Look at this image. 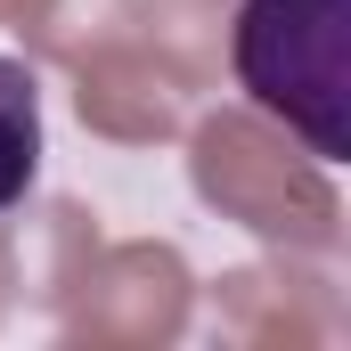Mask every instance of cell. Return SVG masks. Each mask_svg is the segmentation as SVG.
Masks as SVG:
<instances>
[{"mask_svg":"<svg viewBox=\"0 0 351 351\" xmlns=\"http://www.w3.org/2000/svg\"><path fill=\"white\" fill-rule=\"evenodd\" d=\"M188 188L254 229L269 254H311L327 262L343 245V196L335 164H319L286 123H269L262 106H213L188 123Z\"/></svg>","mask_w":351,"mask_h":351,"instance_id":"obj_1","label":"cell"},{"mask_svg":"<svg viewBox=\"0 0 351 351\" xmlns=\"http://www.w3.org/2000/svg\"><path fill=\"white\" fill-rule=\"evenodd\" d=\"M49 311L90 351H172L196 319V269L164 237H98V213H49Z\"/></svg>","mask_w":351,"mask_h":351,"instance_id":"obj_2","label":"cell"},{"mask_svg":"<svg viewBox=\"0 0 351 351\" xmlns=\"http://www.w3.org/2000/svg\"><path fill=\"white\" fill-rule=\"evenodd\" d=\"M229 74L245 90V106L286 123L319 164L351 156V0L229 8Z\"/></svg>","mask_w":351,"mask_h":351,"instance_id":"obj_3","label":"cell"},{"mask_svg":"<svg viewBox=\"0 0 351 351\" xmlns=\"http://www.w3.org/2000/svg\"><path fill=\"white\" fill-rule=\"evenodd\" d=\"M213 327L245 351H319L343 335V294L327 269H311V254H269V262L221 269Z\"/></svg>","mask_w":351,"mask_h":351,"instance_id":"obj_4","label":"cell"},{"mask_svg":"<svg viewBox=\"0 0 351 351\" xmlns=\"http://www.w3.org/2000/svg\"><path fill=\"white\" fill-rule=\"evenodd\" d=\"M66 74H74V114H82V131L114 139V147H164V139L188 131V90L147 58L139 33L98 41L82 66H66Z\"/></svg>","mask_w":351,"mask_h":351,"instance_id":"obj_5","label":"cell"},{"mask_svg":"<svg viewBox=\"0 0 351 351\" xmlns=\"http://www.w3.org/2000/svg\"><path fill=\"white\" fill-rule=\"evenodd\" d=\"M131 33L188 98L213 90L229 66V0H131Z\"/></svg>","mask_w":351,"mask_h":351,"instance_id":"obj_6","label":"cell"},{"mask_svg":"<svg viewBox=\"0 0 351 351\" xmlns=\"http://www.w3.org/2000/svg\"><path fill=\"white\" fill-rule=\"evenodd\" d=\"M16 33H25V49L41 66H82L98 41L131 33V0H25Z\"/></svg>","mask_w":351,"mask_h":351,"instance_id":"obj_7","label":"cell"},{"mask_svg":"<svg viewBox=\"0 0 351 351\" xmlns=\"http://www.w3.org/2000/svg\"><path fill=\"white\" fill-rule=\"evenodd\" d=\"M41 180V82L25 58H0V213H16Z\"/></svg>","mask_w":351,"mask_h":351,"instance_id":"obj_8","label":"cell"},{"mask_svg":"<svg viewBox=\"0 0 351 351\" xmlns=\"http://www.w3.org/2000/svg\"><path fill=\"white\" fill-rule=\"evenodd\" d=\"M8 302H16V237L0 229V319H8Z\"/></svg>","mask_w":351,"mask_h":351,"instance_id":"obj_9","label":"cell"},{"mask_svg":"<svg viewBox=\"0 0 351 351\" xmlns=\"http://www.w3.org/2000/svg\"><path fill=\"white\" fill-rule=\"evenodd\" d=\"M16 8H25V0H0V25H16Z\"/></svg>","mask_w":351,"mask_h":351,"instance_id":"obj_10","label":"cell"}]
</instances>
